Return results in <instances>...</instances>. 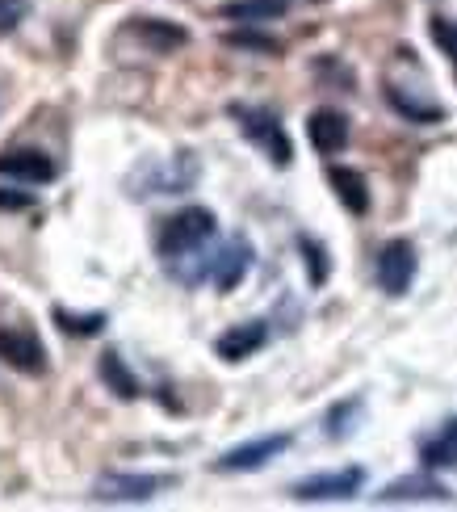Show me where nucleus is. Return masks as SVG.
Returning <instances> with one entry per match:
<instances>
[{
	"label": "nucleus",
	"mask_w": 457,
	"mask_h": 512,
	"mask_svg": "<svg viewBox=\"0 0 457 512\" xmlns=\"http://www.w3.org/2000/svg\"><path fill=\"white\" fill-rule=\"evenodd\" d=\"M97 374H101V382H105V391L118 395L122 403H135V399L143 395V387H139V374L126 366L118 349H105V353L97 357Z\"/></svg>",
	"instance_id": "2eb2a0df"
},
{
	"label": "nucleus",
	"mask_w": 457,
	"mask_h": 512,
	"mask_svg": "<svg viewBox=\"0 0 457 512\" xmlns=\"http://www.w3.org/2000/svg\"><path fill=\"white\" fill-rule=\"evenodd\" d=\"M374 277H378L382 294L403 298L411 290V282H416V244L411 240H386L374 256Z\"/></svg>",
	"instance_id": "20e7f679"
},
{
	"label": "nucleus",
	"mask_w": 457,
	"mask_h": 512,
	"mask_svg": "<svg viewBox=\"0 0 457 512\" xmlns=\"http://www.w3.org/2000/svg\"><path fill=\"white\" fill-rule=\"evenodd\" d=\"M227 47H244V51H260V55H281V42L269 34H256V30H227L223 34Z\"/></svg>",
	"instance_id": "4be33fe9"
},
{
	"label": "nucleus",
	"mask_w": 457,
	"mask_h": 512,
	"mask_svg": "<svg viewBox=\"0 0 457 512\" xmlns=\"http://www.w3.org/2000/svg\"><path fill=\"white\" fill-rule=\"evenodd\" d=\"M231 118L239 122V135H244L252 147H260V152L269 156V164L286 168L294 160V143L286 135V126H281V118L273 110H265V105H231Z\"/></svg>",
	"instance_id": "f03ea898"
},
{
	"label": "nucleus",
	"mask_w": 457,
	"mask_h": 512,
	"mask_svg": "<svg viewBox=\"0 0 457 512\" xmlns=\"http://www.w3.org/2000/svg\"><path fill=\"white\" fill-rule=\"evenodd\" d=\"M386 101L395 105V110L403 114V118H411V122H437V118H445V110L441 105H420V101H407L395 84H386Z\"/></svg>",
	"instance_id": "aec40b11"
},
{
	"label": "nucleus",
	"mask_w": 457,
	"mask_h": 512,
	"mask_svg": "<svg viewBox=\"0 0 457 512\" xmlns=\"http://www.w3.org/2000/svg\"><path fill=\"white\" fill-rule=\"evenodd\" d=\"M420 462L428 471H457V416L420 441Z\"/></svg>",
	"instance_id": "f3484780"
},
{
	"label": "nucleus",
	"mask_w": 457,
	"mask_h": 512,
	"mask_svg": "<svg viewBox=\"0 0 457 512\" xmlns=\"http://www.w3.org/2000/svg\"><path fill=\"white\" fill-rule=\"evenodd\" d=\"M219 17L239 21V26H265V21L286 17V0H227L219 5Z\"/></svg>",
	"instance_id": "a211bd4d"
},
{
	"label": "nucleus",
	"mask_w": 457,
	"mask_h": 512,
	"mask_svg": "<svg viewBox=\"0 0 457 512\" xmlns=\"http://www.w3.org/2000/svg\"><path fill=\"white\" fill-rule=\"evenodd\" d=\"M307 139L319 156H340L348 147V118L340 110H332V105H323V110H315L307 118Z\"/></svg>",
	"instance_id": "4468645a"
},
{
	"label": "nucleus",
	"mask_w": 457,
	"mask_h": 512,
	"mask_svg": "<svg viewBox=\"0 0 457 512\" xmlns=\"http://www.w3.org/2000/svg\"><path fill=\"white\" fill-rule=\"evenodd\" d=\"M298 248H302V256H307V277H311V286H323V282H328V273H332L328 248H323L319 240H311V236H298Z\"/></svg>",
	"instance_id": "412c9836"
},
{
	"label": "nucleus",
	"mask_w": 457,
	"mask_h": 512,
	"mask_svg": "<svg viewBox=\"0 0 457 512\" xmlns=\"http://www.w3.org/2000/svg\"><path fill=\"white\" fill-rule=\"evenodd\" d=\"M374 500L378 504H449L453 492L432 475H407V479H395L390 487H382Z\"/></svg>",
	"instance_id": "9d476101"
},
{
	"label": "nucleus",
	"mask_w": 457,
	"mask_h": 512,
	"mask_svg": "<svg viewBox=\"0 0 457 512\" xmlns=\"http://www.w3.org/2000/svg\"><path fill=\"white\" fill-rule=\"evenodd\" d=\"M193 181H198V164H193V156H181V160H172V164H147L143 173H135V181H130V189H135L130 198L181 194V189H189Z\"/></svg>",
	"instance_id": "0eeeda50"
},
{
	"label": "nucleus",
	"mask_w": 457,
	"mask_h": 512,
	"mask_svg": "<svg viewBox=\"0 0 457 512\" xmlns=\"http://www.w3.org/2000/svg\"><path fill=\"white\" fill-rule=\"evenodd\" d=\"M328 185L336 189V198L340 206L348 210V215H365L369 210V181L357 173V168H348V164H328Z\"/></svg>",
	"instance_id": "dca6fc26"
},
{
	"label": "nucleus",
	"mask_w": 457,
	"mask_h": 512,
	"mask_svg": "<svg viewBox=\"0 0 457 512\" xmlns=\"http://www.w3.org/2000/svg\"><path fill=\"white\" fill-rule=\"evenodd\" d=\"M0 177L13 181H30V185H51L59 177V164L47 152L21 147V152H0Z\"/></svg>",
	"instance_id": "9b49d317"
},
{
	"label": "nucleus",
	"mask_w": 457,
	"mask_h": 512,
	"mask_svg": "<svg viewBox=\"0 0 457 512\" xmlns=\"http://www.w3.org/2000/svg\"><path fill=\"white\" fill-rule=\"evenodd\" d=\"M51 319L59 324V332H68V336H97V332L105 328V315H101V311L80 315V311H68V307H55Z\"/></svg>",
	"instance_id": "6ab92c4d"
},
{
	"label": "nucleus",
	"mask_w": 457,
	"mask_h": 512,
	"mask_svg": "<svg viewBox=\"0 0 457 512\" xmlns=\"http://www.w3.org/2000/svg\"><path fill=\"white\" fill-rule=\"evenodd\" d=\"M357 412H361V399H353V403H340V408H332V416H328V437H344V433H348L344 424L353 420Z\"/></svg>",
	"instance_id": "393cba45"
},
{
	"label": "nucleus",
	"mask_w": 457,
	"mask_h": 512,
	"mask_svg": "<svg viewBox=\"0 0 457 512\" xmlns=\"http://www.w3.org/2000/svg\"><path fill=\"white\" fill-rule=\"evenodd\" d=\"M265 340H269L265 319H248V324H235L214 340V353H219L223 361H231V366H239V361H248L252 353L265 349Z\"/></svg>",
	"instance_id": "f8f14e48"
},
{
	"label": "nucleus",
	"mask_w": 457,
	"mask_h": 512,
	"mask_svg": "<svg viewBox=\"0 0 457 512\" xmlns=\"http://www.w3.org/2000/svg\"><path fill=\"white\" fill-rule=\"evenodd\" d=\"M126 34H135L147 51L168 55V51H181L189 42V30L177 26V21H164V17H135L126 21Z\"/></svg>",
	"instance_id": "ddd939ff"
},
{
	"label": "nucleus",
	"mask_w": 457,
	"mask_h": 512,
	"mask_svg": "<svg viewBox=\"0 0 457 512\" xmlns=\"http://www.w3.org/2000/svg\"><path fill=\"white\" fill-rule=\"evenodd\" d=\"M172 479L168 475H101L93 483V504H147L156 500Z\"/></svg>",
	"instance_id": "423d86ee"
},
{
	"label": "nucleus",
	"mask_w": 457,
	"mask_h": 512,
	"mask_svg": "<svg viewBox=\"0 0 457 512\" xmlns=\"http://www.w3.org/2000/svg\"><path fill=\"white\" fill-rule=\"evenodd\" d=\"M432 42L449 55V63H453V72H457V21H449V17H432Z\"/></svg>",
	"instance_id": "5701e85b"
},
{
	"label": "nucleus",
	"mask_w": 457,
	"mask_h": 512,
	"mask_svg": "<svg viewBox=\"0 0 457 512\" xmlns=\"http://www.w3.org/2000/svg\"><path fill=\"white\" fill-rule=\"evenodd\" d=\"M30 13V0H0V38H9Z\"/></svg>",
	"instance_id": "b1692460"
},
{
	"label": "nucleus",
	"mask_w": 457,
	"mask_h": 512,
	"mask_svg": "<svg viewBox=\"0 0 457 512\" xmlns=\"http://www.w3.org/2000/svg\"><path fill=\"white\" fill-rule=\"evenodd\" d=\"M365 487V471L361 466H344V471H323L311 475L290 487V496L298 504H340V500H353Z\"/></svg>",
	"instance_id": "7ed1b4c3"
},
{
	"label": "nucleus",
	"mask_w": 457,
	"mask_h": 512,
	"mask_svg": "<svg viewBox=\"0 0 457 512\" xmlns=\"http://www.w3.org/2000/svg\"><path fill=\"white\" fill-rule=\"evenodd\" d=\"M248 269H252V244L244 236H235L210 256V286L227 294V290H235L239 282H244Z\"/></svg>",
	"instance_id": "1a4fd4ad"
},
{
	"label": "nucleus",
	"mask_w": 457,
	"mask_h": 512,
	"mask_svg": "<svg viewBox=\"0 0 457 512\" xmlns=\"http://www.w3.org/2000/svg\"><path fill=\"white\" fill-rule=\"evenodd\" d=\"M214 231H219V219H214L210 206H181L177 215H168L156 231V252L164 261H181V256H193L202 252V244L214 240Z\"/></svg>",
	"instance_id": "f257e3e1"
},
{
	"label": "nucleus",
	"mask_w": 457,
	"mask_h": 512,
	"mask_svg": "<svg viewBox=\"0 0 457 512\" xmlns=\"http://www.w3.org/2000/svg\"><path fill=\"white\" fill-rule=\"evenodd\" d=\"M286 450H290V433L252 437V441L235 445V450L214 458V471H219V475H252V471H260V466H269L277 454H286Z\"/></svg>",
	"instance_id": "39448f33"
},
{
	"label": "nucleus",
	"mask_w": 457,
	"mask_h": 512,
	"mask_svg": "<svg viewBox=\"0 0 457 512\" xmlns=\"http://www.w3.org/2000/svg\"><path fill=\"white\" fill-rule=\"evenodd\" d=\"M38 198L34 194H21V189H0V210H5V215H9V210H30Z\"/></svg>",
	"instance_id": "a878e982"
},
{
	"label": "nucleus",
	"mask_w": 457,
	"mask_h": 512,
	"mask_svg": "<svg viewBox=\"0 0 457 512\" xmlns=\"http://www.w3.org/2000/svg\"><path fill=\"white\" fill-rule=\"evenodd\" d=\"M0 361L17 374H47V345L30 328H0Z\"/></svg>",
	"instance_id": "6e6552de"
}]
</instances>
